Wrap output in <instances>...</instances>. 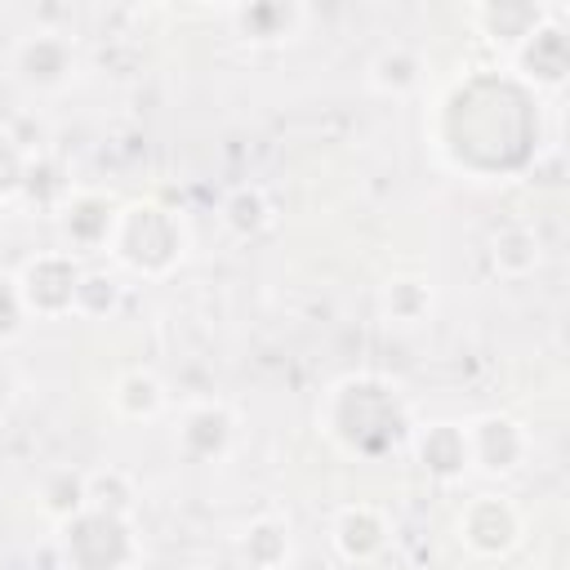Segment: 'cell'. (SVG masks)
Returning <instances> with one entry per match:
<instances>
[{"mask_svg": "<svg viewBox=\"0 0 570 570\" xmlns=\"http://www.w3.org/2000/svg\"><path fill=\"white\" fill-rule=\"evenodd\" d=\"M321 428L347 450V454H383L401 441L405 432V410L396 401V392L383 383V379H370V374H352L343 383L330 387L325 396V414H321Z\"/></svg>", "mask_w": 570, "mask_h": 570, "instance_id": "6da1fadb", "label": "cell"}, {"mask_svg": "<svg viewBox=\"0 0 570 570\" xmlns=\"http://www.w3.org/2000/svg\"><path fill=\"white\" fill-rule=\"evenodd\" d=\"M107 254L134 276H151V281L169 276L187 258V223L165 205L134 200V205L116 209Z\"/></svg>", "mask_w": 570, "mask_h": 570, "instance_id": "7a4b0ae2", "label": "cell"}, {"mask_svg": "<svg viewBox=\"0 0 570 570\" xmlns=\"http://www.w3.org/2000/svg\"><path fill=\"white\" fill-rule=\"evenodd\" d=\"M58 548H62L67 570H129L138 557L134 521L98 512V508H80L71 521H62Z\"/></svg>", "mask_w": 570, "mask_h": 570, "instance_id": "3957f363", "label": "cell"}, {"mask_svg": "<svg viewBox=\"0 0 570 570\" xmlns=\"http://www.w3.org/2000/svg\"><path fill=\"white\" fill-rule=\"evenodd\" d=\"M566 9L548 4V13L508 49V71L525 85V89H561L566 71H570V36L561 27Z\"/></svg>", "mask_w": 570, "mask_h": 570, "instance_id": "277c9868", "label": "cell"}, {"mask_svg": "<svg viewBox=\"0 0 570 570\" xmlns=\"http://www.w3.org/2000/svg\"><path fill=\"white\" fill-rule=\"evenodd\" d=\"M80 258L67 254V249H45V254H31L13 281H18V294H22V307L27 316H71L76 312V289H80Z\"/></svg>", "mask_w": 570, "mask_h": 570, "instance_id": "5b68a950", "label": "cell"}, {"mask_svg": "<svg viewBox=\"0 0 570 570\" xmlns=\"http://www.w3.org/2000/svg\"><path fill=\"white\" fill-rule=\"evenodd\" d=\"M459 543L472 557H503L521 543V512L503 494H476L459 508Z\"/></svg>", "mask_w": 570, "mask_h": 570, "instance_id": "8992f818", "label": "cell"}, {"mask_svg": "<svg viewBox=\"0 0 570 570\" xmlns=\"http://www.w3.org/2000/svg\"><path fill=\"white\" fill-rule=\"evenodd\" d=\"M13 67H18V80L36 94H58L76 80V45L71 36L62 31H31L18 49H13Z\"/></svg>", "mask_w": 570, "mask_h": 570, "instance_id": "52a82bcc", "label": "cell"}, {"mask_svg": "<svg viewBox=\"0 0 570 570\" xmlns=\"http://www.w3.org/2000/svg\"><path fill=\"white\" fill-rule=\"evenodd\" d=\"M468 436V459L472 468L490 472V476H508L521 468V459L530 454V436L517 419L508 414H476L472 423H463Z\"/></svg>", "mask_w": 570, "mask_h": 570, "instance_id": "ba28073f", "label": "cell"}, {"mask_svg": "<svg viewBox=\"0 0 570 570\" xmlns=\"http://www.w3.org/2000/svg\"><path fill=\"white\" fill-rule=\"evenodd\" d=\"M236 436V419L227 405L218 401H200V405H187L183 410V423H178V450L196 463H209V459H223L227 445Z\"/></svg>", "mask_w": 570, "mask_h": 570, "instance_id": "9c48e42d", "label": "cell"}, {"mask_svg": "<svg viewBox=\"0 0 570 570\" xmlns=\"http://www.w3.org/2000/svg\"><path fill=\"white\" fill-rule=\"evenodd\" d=\"M62 232H67V254H80V249H107V236H111V223H116V209L107 205V196L98 191H76L53 209Z\"/></svg>", "mask_w": 570, "mask_h": 570, "instance_id": "30bf717a", "label": "cell"}, {"mask_svg": "<svg viewBox=\"0 0 570 570\" xmlns=\"http://www.w3.org/2000/svg\"><path fill=\"white\" fill-rule=\"evenodd\" d=\"M387 517L370 503H347L338 508L334 525H330V539L338 548L343 561H374L383 548H387Z\"/></svg>", "mask_w": 570, "mask_h": 570, "instance_id": "8fae6325", "label": "cell"}, {"mask_svg": "<svg viewBox=\"0 0 570 570\" xmlns=\"http://www.w3.org/2000/svg\"><path fill=\"white\" fill-rule=\"evenodd\" d=\"M227 18H232L240 40H249V45H281L289 36H298V27L307 22V9L303 4L263 0V4H232Z\"/></svg>", "mask_w": 570, "mask_h": 570, "instance_id": "7c38bea8", "label": "cell"}, {"mask_svg": "<svg viewBox=\"0 0 570 570\" xmlns=\"http://www.w3.org/2000/svg\"><path fill=\"white\" fill-rule=\"evenodd\" d=\"M414 459L428 476L436 481H454L472 468L468 459V436H463V423H428L414 432Z\"/></svg>", "mask_w": 570, "mask_h": 570, "instance_id": "4fadbf2b", "label": "cell"}, {"mask_svg": "<svg viewBox=\"0 0 570 570\" xmlns=\"http://www.w3.org/2000/svg\"><path fill=\"white\" fill-rule=\"evenodd\" d=\"M218 218H223V227H227L236 240H254V236H263V232L276 227V205H272V196H267L263 187L240 183V187H232V191L223 196Z\"/></svg>", "mask_w": 570, "mask_h": 570, "instance_id": "5bb4252c", "label": "cell"}, {"mask_svg": "<svg viewBox=\"0 0 570 570\" xmlns=\"http://www.w3.org/2000/svg\"><path fill=\"white\" fill-rule=\"evenodd\" d=\"M548 13V4H525V0H499V4H476L472 22L481 27V36L503 40V49H512L539 18Z\"/></svg>", "mask_w": 570, "mask_h": 570, "instance_id": "9a60e30c", "label": "cell"}, {"mask_svg": "<svg viewBox=\"0 0 570 570\" xmlns=\"http://www.w3.org/2000/svg\"><path fill=\"white\" fill-rule=\"evenodd\" d=\"M165 383L151 374V370H125L120 379H116V387H111V410L120 414V419H134V423H142V419H156L160 410H165Z\"/></svg>", "mask_w": 570, "mask_h": 570, "instance_id": "2e32d148", "label": "cell"}, {"mask_svg": "<svg viewBox=\"0 0 570 570\" xmlns=\"http://www.w3.org/2000/svg\"><path fill=\"white\" fill-rule=\"evenodd\" d=\"M240 557L254 570H285L289 561V525L276 517H254L240 530Z\"/></svg>", "mask_w": 570, "mask_h": 570, "instance_id": "e0dca14e", "label": "cell"}, {"mask_svg": "<svg viewBox=\"0 0 570 570\" xmlns=\"http://www.w3.org/2000/svg\"><path fill=\"white\" fill-rule=\"evenodd\" d=\"M490 258H494V267H499L503 276H525V272H534V267H539V236H534V227H525V223L499 227L494 240H490Z\"/></svg>", "mask_w": 570, "mask_h": 570, "instance_id": "ac0fdd59", "label": "cell"}, {"mask_svg": "<svg viewBox=\"0 0 570 570\" xmlns=\"http://www.w3.org/2000/svg\"><path fill=\"white\" fill-rule=\"evenodd\" d=\"M419 71H423V62H419V53L410 45H387L370 62V89H379V94H410L419 85Z\"/></svg>", "mask_w": 570, "mask_h": 570, "instance_id": "d6986e66", "label": "cell"}, {"mask_svg": "<svg viewBox=\"0 0 570 570\" xmlns=\"http://www.w3.org/2000/svg\"><path fill=\"white\" fill-rule=\"evenodd\" d=\"M432 312V285L419 276H396L383 285V316L396 325H419Z\"/></svg>", "mask_w": 570, "mask_h": 570, "instance_id": "ffe728a7", "label": "cell"}, {"mask_svg": "<svg viewBox=\"0 0 570 570\" xmlns=\"http://www.w3.org/2000/svg\"><path fill=\"white\" fill-rule=\"evenodd\" d=\"M80 508H85V472L58 468V472H49V476L40 481V512H45L53 525L71 521Z\"/></svg>", "mask_w": 570, "mask_h": 570, "instance_id": "44dd1931", "label": "cell"}, {"mask_svg": "<svg viewBox=\"0 0 570 570\" xmlns=\"http://www.w3.org/2000/svg\"><path fill=\"white\" fill-rule=\"evenodd\" d=\"M85 508H98V512L134 521V481L125 472H116V468L85 472Z\"/></svg>", "mask_w": 570, "mask_h": 570, "instance_id": "7402d4cb", "label": "cell"}, {"mask_svg": "<svg viewBox=\"0 0 570 570\" xmlns=\"http://www.w3.org/2000/svg\"><path fill=\"white\" fill-rule=\"evenodd\" d=\"M116 303H120V281L116 276H107V272H85L80 276V289H76V316H107V312H116Z\"/></svg>", "mask_w": 570, "mask_h": 570, "instance_id": "603a6c76", "label": "cell"}, {"mask_svg": "<svg viewBox=\"0 0 570 570\" xmlns=\"http://www.w3.org/2000/svg\"><path fill=\"white\" fill-rule=\"evenodd\" d=\"M22 174H27V147H18V138L0 129V200L22 191Z\"/></svg>", "mask_w": 570, "mask_h": 570, "instance_id": "cb8c5ba5", "label": "cell"}, {"mask_svg": "<svg viewBox=\"0 0 570 570\" xmlns=\"http://www.w3.org/2000/svg\"><path fill=\"white\" fill-rule=\"evenodd\" d=\"M27 307H22V294H18V281L13 272H0V338H18L27 330Z\"/></svg>", "mask_w": 570, "mask_h": 570, "instance_id": "d4e9b609", "label": "cell"}]
</instances>
